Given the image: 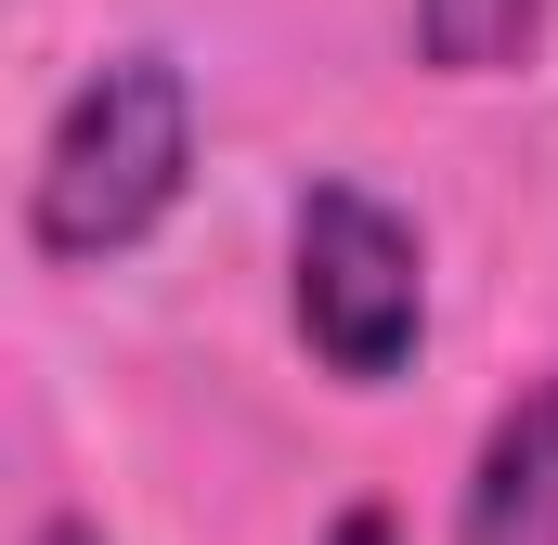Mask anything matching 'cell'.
<instances>
[{
  "label": "cell",
  "instance_id": "5b68a950",
  "mask_svg": "<svg viewBox=\"0 0 558 545\" xmlns=\"http://www.w3.org/2000/svg\"><path fill=\"white\" fill-rule=\"evenodd\" d=\"M338 545H390V520H377V507H351V520H338Z\"/></svg>",
  "mask_w": 558,
  "mask_h": 545
},
{
  "label": "cell",
  "instance_id": "277c9868",
  "mask_svg": "<svg viewBox=\"0 0 558 545\" xmlns=\"http://www.w3.org/2000/svg\"><path fill=\"white\" fill-rule=\"evenodd\" d=\"M546 39V0H416V52L441 78H507Z\"/></svg>",
  "mask_w": 558,
  "mask_h": 545
},
{
  "label": "cell",
  "instance_id": "8992f818",
  "mask_svg": "<svg viewBox=\"0 0 558 545\" xmlns=\"http://www.w3.org/2000/svg\"><path fill=\"white\" fill-rule=\"evenodd\" d=\"M39 545H105V533H92V520H78V507H65V520H39Z\"/></svg>",
  "mask_w": 558,
  "mask_h": 545
},
{
  "label": "cell",
  "instance_id": "7a4b0ae2",
  "mask_svg": "<svg viewBox=\"0 0 558 545\" xmlns=\"http://www.w3.org/2000/svg\"><path fill=\"white\" fill-rule=\"evenodd\" d=\"M286 261H299V338H312L351 390H377V377H403V364H416L428 261H416V234H403L364 182H312V195H299Z\"/></svg>",
  "mask_w": 558,
  "mask_h": 545
},
{
  "label": "cell",
  "instance_id": "3957f363",
  "mask_svg": "<svg viewBox=\"0 0 558 545\" xmlns=\"http://www.w3.org/2000/svg\"><path fill=\"white\" fill-rule=\"evenodd\" d=\"M454 545H558V377H533L494 415L468 507H454Z\"/></svg>",
  "mask_w": 558,
  "mask_h": 545
},
{
  "label": "cell",
  "instance_id": "6da1fadb",
  "mask_svg": "<svg viewBox=\"0 0 558 545\" xmlns=\"http://www.w3.org/2000/svg\"><path fill=\"white\" fill-rule=\"evenodd\" d=\"M182 169H195V92L169 52H118L78 78V105L39 143V182H26V247L39 261H118L143 247L169 208H182Z\"/></svg>",
  "mask_w": 558,
  "mask_h": 545
}]
</instances>
